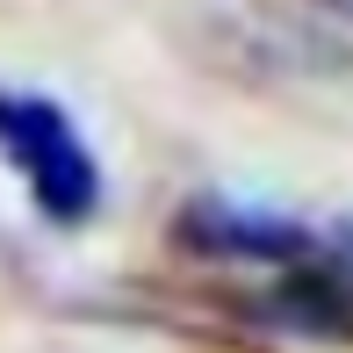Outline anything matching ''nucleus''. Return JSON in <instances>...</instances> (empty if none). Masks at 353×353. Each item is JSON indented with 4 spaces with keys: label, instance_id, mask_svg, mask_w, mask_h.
<instances>
[{
    "label": "nucleus",
    "instance_id": "obj_1",
    "mask_svg": "<svg viewBox=\"0 0 353 353\" xmlns=\"http://www.w3.org/2000/svg\"><path fill=\"white\" fill-rule=\"evenodd\" d=\"M0 152L14 159V173L29 181L37 210L51 223H87L101 202V166L79 144L72 116L37 94H0Z\"/></svg>",
    "mask_w": 353,
    "mask_h": 353
},
{
    "label": "nucleus",
    "instance_id": "obj_2",
    "mask_svg": "<svg viewBox=\"0 0 353 353\" xmlns=\"http://www.w3.org/2000/svg\"><path fill=\"white\" fill-rule=\"evenodd\" d=\"M188 238H195L202 252H238V260H303V252H310V231H303V223L252 216V210H231V202L188 210Z\"/></svg>",
    "mask_w": 353,
    "mask_h": 353
},
{
    "label": "nucleus",
    "instance_id": "obj_3",
    "mask_svg": "<svg viewBox=\"0 0 353 353\" xmlns=\"http://www.w3.org/2000/svg\"><path fill=\"white\" fill-rule=\"evenodd\" d=\"M339 245H346V260H353V231H346V238H339Z\"/></svg>",
    "mask_w": 353,
    "mask_h": 353
}]
</instances>
